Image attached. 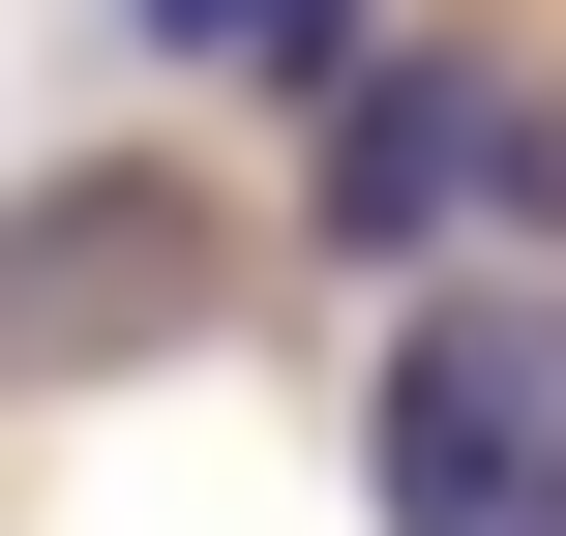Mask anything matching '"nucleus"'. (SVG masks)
Instances as JSON below:
<instances>
[{"mask_svg": "<svg viewBox=\"0 0 566 536\" xmlns=\"http://www.w3.org/2000/svg\"><path fill=\"white\" fill-rule=\"evenodd\" d=\"M149 60H269V90H358L388 60V0H119Z\"/></svg>", "mask_w": 566, "mask_h": 536, "instance_id": "obj_4", "label": "nucleus"}, {"mask_svg": "<svg viewBox=\"0 0 566 536\" xmlns=\"http://www.w3.org/2000/svg\"><path fill=\"white\" fill-rule=\"evenodd\" d=\"M358 507L388 536H566V298L478 269L358 358Z\"/></svg>", "mask_w": 566, "mask_h": 536, "instance_id": "obj_1", "label": "nucleus"}, {"mask_svg": "<svg viewBox=\"0 0 566 536\" xmlns=\"http://www.w3.org/2000/svg\"><path fill=\"white\" fill-rule=\"evenodd\" d=\"M209 298H239V239H209L149 149H90V179L0 209V388H60V358H179Z\"/></svg>", "mask_w": 566, "mask_h": 536, "instance_id": "obj_3", "label": "nucleus"}, {"mask_svg": "<svg viewBox=\"0 0 566 536\" xmlns=\"http://www.w3.org/2000/svg\"><path fill=\"white\" fill-rule=\"evenodd\" d=\"M298 209H328V269H418L478 209H566V90H507V60H358Z\"/></svg>", "mask_w": 566, "mask_h": 536, "instance_id": "obj_2", "label": "nucleus"}]
</instances>
